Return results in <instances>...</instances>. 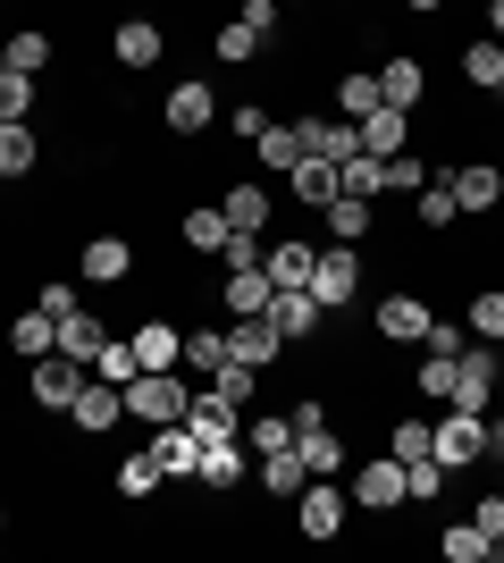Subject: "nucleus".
I'll list each match as a JSON object with an SVG mask.
<instances>
[{"label":"nucleus","instance_id":"obj_1","mask_svg":"<svg viewBox=\"0 0 504 563\" xmlns=\"http://www.w3.org/2000/svg\"><path fill=\"white\" fill-rule=\"evenodd\" d=\"M496 387H504V345H496V336L462 345V353H455V396H446V404H462V412H488V404H496Z\"/></svg>","mask_w":504,"mask_h":563},{"label":"nucleus","instance_id":"obj_2","mask_svg":"<svg viewBox=\"0 0 504 563\" xmlns=\"http://www.w3.org/2000/svg\"><path fill=\"white\" fill-rule=\"evenodd\" d=\"M186 404H193L186 371H135V378H126V412H135L144 429H160V421H186Z\"/></svg>","mask_w":504,"mask_h":563},{"label":"nucleus","instance_id":"obj_3","mask_svg":"<svg viewBox=\"0 0 504 563\" xmlns=\"http://www.w3.org/2000/svg\"><path fill=\"white\" fill-rule=\"evenodd\" d=\"M429 454H437L446 471L480 463V454H488V412H462V404H446V421H429Z\"/></svg>","mask_w":504,"mask_h":563},{"label":"nucleus","instance_id":"obj_4","mask_svg":"<svg viewBox=\"0 0 504 563\" xmlns=\"http://www.w3.org/2000/svg\"><path fill=\"white\" fill-rule=\"evenodd\" d=\"M294 454H303L312 479H336V471H345V438L320 421V404H294Z\"/></svg>","mask_w":504,"mask_h":563},{"label":"nucleus","instance_id":"obj_5","mask_svg":"<svg viewBox=\"0 0 504 563\" xmlns=\"http://www.w3.org/2000/svg\"><path fill=\"white\" fill-rule=\"evenodd\" d=\"M446 194H455L462 219H488L504 202V168L496 161H455V168H446Z\"/></svg>","mask_w":504,"mask_h":563},{"label":"nucleus","instance_id":"obj_6","mask_svg":"<svg viewBox=\"0 0 504 563\" xmlns=\"http://www.w3.org/2000/svg\"><path fill=\"white\" fill-rule=\"evenodd\" d=\"M312 295H320V311H345L361 295V244H328V253L312 261Z\"/></svg>","mask_w":504,"mask_h":563},{"label":"nucleus","instance_id":"obj_7","mask_svg":"<svg viewBox=\"0 0 504 563\" xmlns=\"http://www.w3.org/2000/svg\"><path fill=\"white\" fill-rule=\"evenodd\" d=\"M345 514H354V496L336 488V479H303V496H294V530L303 539H336Z\"/></svg>","mask_w":504,"mask_h":563},{"label":"nucleus","instance_id":"obj_8","mask_svg":"<svg viewBox=\"0 0 504 563\" xmlns=\"http://www.w3.org/2000/svg\"><path fill=\"white\" fill-rule=\"evenodd\" d=\"M429 320H437V311L421 303V295H387V303L370 311V336L395 353V345H421V336H429Z\"/></svg>","mask_w":504,"mask_h":563},{"label":"nucleus","instance_id":"obj_9","mask_svg":"<svg viewBox=\"0 0 504 563\" xmlns=\"http://www.w3.org/2000/svg\"><path fill=\"white\" fill-rule=\"evenodd\" d=\"M160 118H168V135H202V126H219V93L202 76H186V85H168Z\"/></svg>","mask_w":504,"mask_h":563},{"label":"nucleus","instance_id":"obj_10","mask_svg":"<svg viewBox=\"0 0 504 563\" xmlns=\"http://www.w3.org/2000/svg\"><path fill=\"white\" fill-rule=\"evenodd\" d=\"M361 505V514H395V505H404V463H395V454H379V463H361L354 471V488H345Z\"/></svg>","mask_w":504,"mask_h":563},{"label":"nucleus","instance_id":"obj_11","mask_svg":"<svg viewBox=\"0 0 504 563\" xmlns=\"http://www.w3.org/2000/svg\"><path fill=\"white\" fill-rule=\"evenodd\" d=\"M68 421L85 429V438L119 429V421H126V387H110V378H85V387H76V404H68Z\"/></svg>","mask_w":504,"mask_h":563},{"label":"nucleus","instance_id":"obj_12","mask_svg":"<svg viewBox=\"0 0 504 563\" xmlns=\"http://www.w3.org/2000/svg\"><path fill=\"white\" fill-rule=\"evenodd\" d=\"M85 378H93L85 362H68V353H43V362H34V404H43V412H68Z\"/></svg>","mask_w":504,"mask_h":563},{"label":"nucleus","instance_id":"obj_13","mask_svg":"<svg viewBox=\"0 0 504 563\" xmlns=\"http://www.w3.org/2000/svg\"><path fill=\"white\" fill-rule=\"evenodd\" d=\"M354 135H361V152L370 161H395V152H412V110H370V118H354Z\"/></svg>","mask_w":504,"mask_h":563},{"label":"nucleus","instance_id":"obj_14","mask_svg":"<svg viewBox=\"0 0 504 563\" xmlns=\"http://www.w3.org/2000/svg\"><path fill=\"white\" fill-rule=\"evenodd\" d=\"M278 353H287V336L269 329V311H253V320H236V329H227V362H244V371H269Z\"/></svg>","mask_w":504,"mask_h":563},{"label":"nucleus","instance_id":"obj_15","mask_svg":"<svg viewBox=\"0 0 504 563\" xmlns=\"http://www.w3.org/2000/svg\"><path fill=\"white\" fill-rule=\"evenodd\" d=\"M186 429L202 438V446H219V438H244V404H227L219 387H202V396L186 404Z\"/></svg>","mask_w":504,"mask_h":563},{"label":"nucleus","instance_id":"obj_16","mask_svg":"<svg viewBox=\"0 0 504 563\" xmlns=\"http://www.w3.org/2000/svg\"><path fill=\"white\" fill-rule=\"evenodd\" d=\"M160 51H168V34L152 18H119V34H110V59H119L126 76L135 68H160Z\"/></svg>","mask_w":504,"mask_h":563},{"label":"nucleus","instance_id":"obj_17","mask_svg":"<svg viewBox=\"0 0 504 563\" xmlns=\"http://www.w3.org/2000/svg\"><path fill=\"white\" fill-rule=\"evenodd\" d=\"M76 269H85L93 286H126L135 278V244H126V235H93V244L76 253Z\"/></svg>","mask_w":504,"mask_h":563},{"label":"nucleus","instance_id":"obj_18","mask_svg":"<svg viewBox=\"0 0 504 563\" xmlns=\"http://www.w3.org/2000/svg\"><path fill=\"white\" fill-rule=\"evenodd\" d=\"M421 93H429V68H421L412 51H395V59L379 68V101L387 110H421Z\"/></svg>","mask_w":504,"mask_h":563},{"label":"nucleus","instance_id":"obj_19","mask_svg":"<svg viewBox=\"0 0 504 563\" xmlns=\"http://www.w3.org/2000/svg\"><path fill=\"white\" fill-rule=\"evenodd\" d=\"M269 329L287 336V345H294V336H320V295H312V286H287V295H269Z\"/></svg>","mask_w":504,"mask_h":563},{"label":"nucleus","instance_id":"obj_20","mask_svg":"<svg viewBox=\"0 0 504 563\" xmlns=\"http://www.w3.org/2000/svg\"><path fill=\"white\" fill-rule=\"evenodd\" d=\"M144 371H186V329H168V320H144V329L126 336Z\"/></svg>","mask_w":504,"mask_h":563},{"label":"nucleus","instance_id":"obj_21","mask_svg":"<svg viewBox=\"0 0 504 563\" xmlns=\"http://www.w3.org/2000/svg\"><path fill=\"white\" fill-rule=\"evenodd\" d=\"M287 186H294V202H312V211H328L336 194H345V177H336V161H320V152H303V161L287 168Z\"/></svg>","mask_w":504,"mask_h":563},{"label":"nucleus","instance_id":"obj_22","mask_svg":"<svg viewBox=\"0 0 504 563\" xmlns=\"http://www.w3.org/2000/svg\"><path fill=\"white\" fill-rule=\"evenodd\" d=\"M152 454H160L168 479H193V471H202V438H193L186 421H160V429H152Z\"/></svg>","mask_w":504,"mask_h":563},{"label":"nucleus","instance_id":"obj_23","mask_svg":"<svg viewBox=\"0 0 504 563\" xmlns=\"http://www.w3.org/2000/svg\"><path fill=\"white\" fill-rule=\"evenodd\" d=\"M312 261H320V244L287 235V244H269V253H261V269H269V286L287 295V286H312Z\"/></svg>","mask_w":504,"mask_h":563},{"label":"nucleus","instance_id":"obj_24","mask_svg":"<svg viewBox=\"0 0 504 563\" xmlns=\"http://www.w3.org/2000/svg\"><path fill=\"white\" fill-rule=\"evenodd\" d=\"M303 126V152H320V161H354L361 135H354V118H294Z\"/></svg>","mask_w":504,"mask_h":563},{"label":"nucleus","instance_id":"obj_25","mask_svg":"<svg viewBox=\"0 0 504 563\" xmlns=\"http://www.w3.org/2000/svg\"><path fill=\"white\" fill-rule=\"evenodd\" d=\"M219 211H227L236 235H261L269 228V186H261V177H253V186H227V194H219Z\"/></svg>","mask_w":504,"mask_h":563},{"label":"nucleus","instance_id":"obj_26","mask_svg":"<svg viewBox=\"0 0 504 563\" xmlns=\"http://www.w3.org/2000/svg\"><path fill=\"white\" fill-rule=\"evenodd\" d=\"M253 161L287 177V168L303 161V126H294V118H269V126H261V143H253Z\"/></svg>","mask_w":504,"mask_h":563},{"label":"nucleus","instance_id":"obj_27","mask_svg":"<svg viewBox=\"0 0 504 563\" xmlns=\"http://www.w3.org/2000/svg\"><path fill=\"white\" fill-rule=\"evenodd\" d=\"M294 446V412H244V454H287Z\"/></svg>","mask_w":504,"mask_h":563},{"label":"nucleus","instance_id":"obj_28","mask_svg":"<svg viewBox=\"0 0 504 563\" xmlns=\"http://www.w3.org/2000/svg\"><path fill=\"white\" fill-rule=\"evenodd\" d=\"M101 345H110V320H93V311H68V320H59V353H68V362H85V371H93Z\"/></svg>","mask_w":504,"mask_h":563},{"label":"nucleus","instance_id":"obj_29","mask_svg":"<svg viewBox=\"0 0 504 563\" xmlns=\"http://www.w3.org/2000/svg\"><path fill=\"white\" fill-rule=\"evenodd\" d=\"M244 471H253L244 438H219V446H202V471H193V479H202V488H236Z\"/></svg>","mask_w":504,"mask_h":563},{"label":"nucleus","instance_id":"obj_30","mask_svg":"<svg viewBox=\"0 0 504 563\" xmlns=\"http://www.w3.org/2000/svg\"><path fill=\"white\" fill-rule=\"evenodd\" d=\"M219 295H227V311H236V320H253V311H269V295H278V286H269V269H227V286H219Z\"/></svg>","mask_w":504,"mask_h":563},{"label":"nucleus","instance_id":"obj_31","mask_svg":"<svg viewBox=\"0 0 504 563\" xmlns=\"http://www.w3.org/2000/svg\"><path fill=\"white\" fill-rule=\"evenodd\" d=\"M9 345H18L25 362H43V353H59V320H51V311H18V320H9Z\"/></svg>","mask_w":504,"mask_h":563},{"label":"nucleus","instance_id":"obj_32","mask_svg":"<svg viewBox=\"0 0 504 563\" xmlns=\"http://www.w3.org/2000/svg\"><path fill=\"white\" fill-rule=\"evenodd\" d=\"M437 555H446V563H488L496 539H488L480 521H446V530H437Z\"/></svg>","mask_w":504,"mask_h":563},{"label":"nucleus","instance_id":"obj_33","mask_svg":"<svg viewBox=\"0 0 504 563\" xmlns=\"http://www.w3.org/2000/svg\"><path fill=\"white\" fill-rule=\"evenodd\" d=\"M462 85H480V93H504V43L480 34V43L462 51Z\"/></svg>","mask_w":504,"mask_h":563},{"label":"nucleus","instance_id":"obj_34","mask_svg":"<svg viewBox=\"0 0 504 563\" xmlns=\"http://www.w3.org/2000/svg\"><path fill=\"white\" fill-rule=\"evenodd\" d=\"M227 211H219V202H193L186 211V253H227Z\"/></svg>","mask_w":504,"mask_h":563},{"label":"nucleus","instance_id":"obj_35","mask_svg":"<svg viewBox=\"0 0 504 563\" xmlns=\"http://www.w3.org/2000/svg\"><path fill=\"white\" fill-rule=\"evenodd\" d=\"M34 161H43L34 126H25V118H9V126H0V177H34Z\"/></svg>","mask_w":504,"mask_h":563},{"label":"nucleus","instance_id":"obj_36","mask_svg":"<svg viewBox=\"0 0 504 563\" xmlns=\"http://www.w3.org/2000/svg\"><path fill=\"white\" fill-rule=\"evenodd\" d=\"M0 68H18V76H34V85H43V68H51V34H43V25H25V34H9V51H0Z\"/></svg>","mask_w":504,"mask_h":563},{"label":"nucleus","instance_id":"obj_37","mask_svg":"<svg viewBox=\"0 0 504 563\" xmlns=\"http://www.w3.org/2000/svg\"><path fill=\"white\" fill-rule=\"evenodd\" d=\"M379 110V68H345L336 76V118H370Z\"/></svg>","mask_w":504,"mask_h":563},{"label":"nucleus","instance_id":"obj_38","mask_svg":"<svg viewBox=\"0 0 504 563\" xmlns=\"http://www.w3.org/2000/svg\"><path fill=\"white\" fill-rule=\"evenodd\" d=\"M320 219H328V235H336V244H361V235H370V202H361V194H336V202H328Z\"/></svg>","mask_w":504,"mask_h":563},{"label":"nucleus","instance_id":"obj_39","mask_svg":"<svg viewBox=\"0 0 504 563\" xmlns=\"http://www.w3.org/2000/svg\"><path fill=\"white\" fill-rule=\"evenodd\" d=\"M303 479H312V471H303V454H294V446L287 454H261V488L269 496H303Z\"/></svg>","mask_w":504,"mask_h":563},{"label":"nucleus","instance_id":"obj_40","mask_svg":"<svg viewBox=\"0 0 504 563\" xmlns=\"http://www.w3.org/2000/svg\"><path fill=\"white\" fill-rule=\"evenodd\" d=\"M160 479H168V471H160V454H152V446H135V454L119 463V496H152Z\"/></svg>","mask_w":504,"mask_h":563},{"label":"nucleus","instance_id":"obj_41","mask_svg":"<svg viewBox=\"0 0 504 563\" xmlns=\"http://www.w3.org/2000/svg\"><path fill=\"white\" fill-rule=\"evenodd\" d=\"M336 177H345V194H387V161H370V152H354V161H336Z\"/></svg>","mask_w":504,"mask_h":563},{"label":"nucleus","instance_id":"obj_42","mask_svg":"<svg viewBox=\"0 0 504 563\" xmlns=\"http://www.w3.org/2000/svg\"><path fill=\"white\" fill-rule=\"evenodd\" d=\"M404 496H412V505H437V496H446V463H437V454L404 463Z\"/></svg>","mask_w":504,"mask_h":563},{"label":"nucleus","instance_id":"obj_43","mask_svg":"<svg viewBox=\"0 0 504 563\" xmlns=\"http://www.w3.org/2000/svg\"><path fill=\"white\" fill-rule=\"evenodd\" d=\"M462 329H471V336H496V345H504V295H496V286H480V295H471Z\"/></svg>","mask_w":504,"mask_h":563},{"label":"nucleus","instance_id":"obj_44","mask_svg":"<svg viewBox=\"0 0 504 563\" xmlns=\"http://www.w3.org/2000/svg\"><path fill=\"white\" fill-rule=\"evenodd\" d=\"M219 362H227V329H186V371L211 378Z\"/></svg>","mask_w":504,"mask_h":563},{"label":"nucleus","instance_id":"obj_45","mask_svg":"<svg viewBox=\"0 0 504 563\" xmlns=\"http://www.w3.org/2000/svg\"><path fill=\"white\" fill-rule=\"evenodd\" d=\"M135 371H144V362H135V345H126V336H110V345L93 353V378H110V387H126Z\"/></svg>","mask_w":504,"mask_h":563},{"label":"nucleus","instance_id":"obj_46","mask_svg":"<svg viewBox=\"0 0 504 563\" xmlns=\"http://www.w3.org/2000/svg\"><path fill=\"white\" fill-rule=\"evenodd\" d=\"M219 59H227V68H244V59H253V51H261V34H253V25H244V18H227V25H219Z\"/></svg>","mask_w":504,"mask_h":563},{"label":"nucleus","instance_id":"obj_47","mask_svg":"<svg viewBox=\"0 0 504 563\" xmlns=\"http://www.w3.org/2000/svg\"><path fill=\"white\" fill-rule=\"evenodd\" d=\"M412 202H421V228H455V219H462V211H455V194H446V177H429Z\"/></svg>","mask_w":504,"mask_h":563},{"label":"nucleus","instance_id":"obj_48","mask_svg":"<svg viewBox=\"0 0 504 563\" xmlns=\"http://www.w3.org/2000/svg\"><path fill=\"white\" fill-rule=\"evenodd\" d=\"M455 396V353H429L421 362V404H446Z\"/></svg>","mask_w":504,"mask_h":563},{"label":"nucleus","instance_id":"obj_49","mask_svg":"<svg viewBox=\"0 0 504 563\" xmlns=\"http://www.w3.org/2000/svg\"><path fill=\"white\" fill-rule=\"evenodd\" d=\"M387 454H395V463H421V454H429V421H395L387 429Z\"/></svg>","mask_w":504,"mask_h":563},{"label":"nucleus","instance_id":"obj_50","mask_svg":"<svg viewBox=\"0 0 504 563\" xmlns=\"http://www.w3.org/2000/svg\"><path fill=\"white\" fill-rule=\"evenodd\" d=\"M25 110H34V76L0 68V126H9V118H25Z\"/></svg>","mask_w":504,"mask_h":563},{"label":"nucleus","instance_id":"obj_51","mask_svg":"<svg viewBox=\"0 0 504 563\" xmlns=\"http://www.w3.org/2000/svg\"><path fill=\"white\" fill-rule=\"evenodd\" d=\"M34 311H51V320H68V311H85V295H76V278H43V295H34Z\"/></svg>","mask_w":504,"mask_h":563},{"label":"nucleus","instance_id":"obj_52","mask_svg":"<svg viewBox=\"0 0 504 563\" xmlns=\"http://www.w3.org/2000/svg\"><path fill=\"white\" fill-rule=\"evenodd\" d=\"M387 186H395V194H421V186H429V168L412 161V152H395V161H387Z\"/></svg>","mask_w":504,"mask_h":563},{"label":"nucleus","instance_id":"obj_53","mask_svg":"<svg viewBox=\"0 0 504 563\" xmlns=\"http://www.w3.org/2000/svg\"><path fill=\"white\" fill-rule=\"evenodd\" d=\"M219 269H261V253H253V235H227V253H219Z\"/></svg>","mask_w":504,"mask_h":563},{"label":"nucleus","instance_id":"obj_54","mask_svg":"<svg viewBox=\"0 0 504 563\" xmlns=\"http://www.w3.org/2000/svg\"><path fill=\"white\" fill-rule=\"evenodd\" d=\"M244 25H253V34L269 43V34H278V0H244Z\"/></svg>","mask_w":504,"mask_h":563},{"label":"nucleus","instance_id":"obj_55","mask_svg":"<svg viewBox=\"0 0 504 563\" xmlns=\"http://www.w3.org/2000/svg\"><path fill=\"white\" fill-rule=\"evenodd\" d=\"M227 126H236V135H244V143H261V126H269V110H261V101H244V110H236V118H227Z\"/></svg>","mask_w":504,"mask_h":563},{"label":"nucleus","instance_id":"obj_56","mask_svg":"<svg viewBox=\"0 0 504 563\" xmlns=\"http://www.w3.org/2000/svg\"><path fill=\"white\" fill-rule=\"evenodd\" d=\"M421 345H429V353H462V329H455V320H429V336H421Z\"/></svg>","mask_w":504,"mask_h":563},{"label":"nucleus","instance_id":"obj_57","mask_svg":"<svg viewBox=\"0 0 504 563\" xmlns=\"http://www.w3.org/2000/svg\"><path fill=\"white\" fill-rule=\"evenodd\" d=\"M471 521H480L488 539H496V530H504V496H480V505H471Z\"/></svg>","mask_w":504,"mask_h":563},{"label":"nucleus","instance_id":"obj_58","mask_svg":"<svg viewBox=\"0 0 504 563\" xmlns=\"http://www.w3.org/2000/svg\"><path fill=\"white\" fill-rule=\"evenodd\" d=\"M488 34H496V43H504V0H488Z\"/></svg>","mask_w":504,"mask_h":563},{"label":"nucleus","instance_id":"obj_59","mask_svg":"<svg viewBox=\"0 0 504 563\" xmlns=\"http://www.w3.org/2000/svg\"><path fill=\"white\" fill-rule=\"evenodd\" d=\"M404 9H412V18H437V9H446V0H404Z\"/></svg>","mask_w":504,"mask_h":563},{"label":"nucleus","instance_id":"obj_60","mask_svg":"<svg viewBox=\"0 0 504 563\" xmlns=\"http://www.w3.org/2000/svg\"><path fill=\"white\" fill-rule=\"evenodd\" d=\"M488 454H504V421H488Z\"/></svg>","mask_w":504,"mask_h":563},{"label":"nucleus","instance_id":"obj_61","mask_svg":"<svg viewBox=\"0 0 504 563\" xmlns=\"http://www.w3.org/2000/svg\"><path fill=\"white\" fill-rule=\"evenodd\" d=\"M496 555H504V530H496Z\"/></svg>","mask_w":504,"mask_h":563},{"label":"nucleus","instance_id":"obj_62","mask_svg":"<svg viewBox=\"0 0 504 563\" xmlns=\"http://www.w3.org/2000/svg\"><path fill=\"white\" fill-rule=\"evenodd\" d=\"M0 530H9V514H0Z\"/></svg>","mask_w":504,"mask_h":563}]
</instances>
